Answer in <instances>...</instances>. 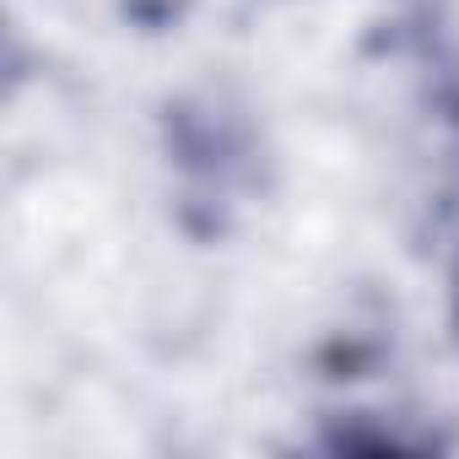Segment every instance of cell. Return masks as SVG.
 <instances>
[{
	"label": "cell",
	"mask_w": 459,
	"mask_h": 459,
	"mask_svg": "<svg viewBox=\"0 0 459 459\" xmlns=\"http://www.w3.org/2000/svg\"><path fill=\"white\" fill-rule=\"evenodd\" d=\"M168 114H173L168 130H173V162L184 173V195H189V205H211V221L221 227L216 211L238 205L249 168H255L249 130L221 103H178Z\"/></svg>",
	"instance_id": "obj_1"
},
{
	"label": "cell",
	"mask_w": 459,
	"mask_h": 459,
	"mask_svg": "<svg viewBox=\"0 0 459 459\" xmlns=\"http://www.w3.org/2000/svg\"><path fill=\"white\" fill-rule=\"evenodd\" d=\"M125 12L141 22V28H168L189 12V0H125Z\"/></svg>",
	"instance_id": "obj_2"
},
{
	"label": "cell",
	"mask_w": 459,
	"mask_h": 459,
	"mask_svg": "<svg viewBox=\"0 0 459 459\" xmlns=\"http://www.w3.org/2000/svg\"><path fill=\"white\" fill-rule=\"evenodd\" d=\"M454 325H459V287H454Z\"/></svg>",
	"instance_id": "obj_3"
}]
</instances>
